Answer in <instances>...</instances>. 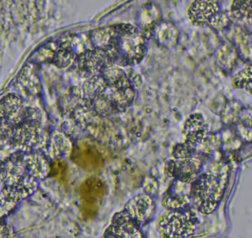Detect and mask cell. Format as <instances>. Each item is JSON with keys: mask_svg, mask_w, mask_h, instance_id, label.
Wrapping results in <instances>:
<instances>
[{"mask_svg": "<svg viewBox=\"0 0 252 238\" xmlns=\"http://www.w3.org/2000/svg\"><path fill=\"white\" fill-rule=\"evenodd\" d=\"M140 227L123 209L114 215L104 238H140Z\"/></svg>", "mask_w": 252, "mask_h": 238, "instance_id": "cell-8", "label": "cell"}, {"mask_svg": "<svg viewBox=\"0 0 252 238\" xmlns=\"http://www.w3.org/2000/svg\"><path fill=\"white\" fill-rule=\"evenodd\" d=\"M154 37L161 47L173 48L179 42V31L174 24L168 21H163L157 25Z\"/></svg>", "mask_w": 252, "mask_h": 238, "instance_id": "cell-16", "label": "cell"}, {"mask_svg": "<svg viewBox=\"0 0 252 238\" xmlns=\"http://www.w3.org/2000/svg\"><path fill=\"white\" fill-rule=\"evenodd\" d=\"M25 172L38 181L48 177L50 166L44 155L39 151H17Z\"/></svg>", "mask_w": 252, "mask_h": 238, "instance_id": "cell-10", "label": "cell"}, {"mask_svg": "<svg viewBox=\"0 0 252 238\" xmlns=\"http://www.w3.org/2000/svg\"><path fill=\"white\" fill-rule=\"evenodd\" d=\"M238 129L245 140H252V111L241 110L239 117Z\"/></svg>", "mask_w": 252, "mask_h": 238, "instance_id": "cell-24", "label": "cell"}, {"mask_svg": "<svg viewBox=\"0 0 252 238\" xmlns=\"http://www.w3.org/2000/svg\"><path fill=\"white\" fill-rule=\"evenodd\" d=\"M220 10L219 1L201 0L191 3L188 10V16L192 25L197 27L210 25L213 16Z\"/></svg>", "mask_w": 252, "mask_h": 238, "instance_id": "cell-12", "label": "cell"}, {"mask_svg": "<svg viewBox=\"0 0 252 238\" xmlns=\"http://www.w3.org/2000/svg\"><path fill=\"white\" fill-rule=\"evenodd\" d=\"M107 193V187L103 180L92 177L85 180L79 188V195L84 200L93 202L103 197Z\"/></svg>", "mask_w": 252, "mask_h": 238, "instance_id": "cell-18", "label": "cell"}, {"mask_svg": "<svg viewBox=\"0 0 252 238\" xmlns=\"http://www.w3.org/2000/svg\"><path fill=\"white\" fill-rule=\"evenodd\" d=\"M42 116L36 109H23L19 121L10 128L13 149L17 151H38L48 137L42 126Z\"/></svg>", "mask_w": 252, "mask_h": 238, "instance_id": "cell-2", "label": "cell"}, {"mask_svg": "<svg viewBox=\"0 0 252 238\" xmlns=\"http://www.w3.org/2000/svg\"><path fill=\"white\" fill-rule=\"evenodd\" d=\"M0 238H13V230L4 223H0Z\"/></svg>", "mask_w": 252, "mask_h": 238, "instance_id": "cell-31", "label": "cell"}, {"mask_svg": "<svg viewBox=\"0 0 252 238\" xmlns=\"http://www.w3.org/2000/svg\"><path fill=\"white\" fill-rule=\"evenodd\" d=\"M103 37L102 50L115 66H136L146 57V41L138 27L130 24L105 27Z\"/></svg>", "mask_w": 252, "mask_h": 238, "instance_id": "cell-1", "label": "cell"}, {"mask_svg": "<svg viewBox=\"0 0 252 238\" xmlns=\"http://www.w3.org/2000/svg\"><path fill=\"white\" fill-rule=\"evenodd\" d=\"M107 85L101 75L87 78L84 83V91L86 97L91 101L94 97L102 94Z\"/></svg>", "mask_w": 252, "mask_h": 238, "instance_id": "cell-20", "label": "cell"}, {"mask_svg": "<svg viewBox=\"0 0 252 238\" xmlns=\"http://www.w3.org/2000/svg\"><path fill=\"white\" fill-rule=\"evenodd\" d=\"M196 227V215L189 208L168 211L157 224L163 238H187L194 234Z\"/></svg>", "mask_w": 252, "mask_h": 238, "instance_id": "cell-4", "label": "cell"}, {"mask_svg": "<svg viewBox=\"0 0 252 238\" xmlns=\"http://www.w3.org/2000/svg\"><path fill=\"white\" fill-rule=\"evenodd\" d=\"M9 174H10V171L5 159L0 160V185H1V184L7 179Z\"/></svg>", "mask_w": 252, "mask_h": 238, "instance_id": "cell-29", "label": "cell"}, {"mask_svg": "<svg viewBox=\"0 0 252 238\" xmlns=\"http://www.w3.org/2000/svg\"><path fill=\"white\" fill-rule=\"evenodd\" d=\"M231 8L235 16L252 17V0L234 1Z\"/></svg>", "mask_w": 252, "mask_h": 238, "instance_id": "cell-26", "label": "cell"}, {"mask_svg": "<svg viewBox=\"0 0 252 238\" xmlns=\"http://www.w3.org/2000/svg\"><path fill=\"white\" fill-rule=\"evenodd\" d=\"M234 87L252 94V63L240 71L233 78Z\"/></svg>", "mask_w": 252, "mask_h": 238, "instance_id": "cell-21", "label": "cell"}, {"mask_svg": "<svg viewBox=\"0 0 252 238\" xmlns=\"http://www.w3.org/2000/svg\"><path fill=\"white\" fill-rule=\"evenodd\" d=\"M225 182L223 177L210 174L197 177L191 184L190 202L201 213H211L220 202Z\"/></svg>", "mask_w": 252, "mask_h": 238, "instance_id": "cell-3", "label": "cell"}, {"mask_svg": "<svg viewBox=\"0 0 252 238\" xmlns=\"http://www.w3.org/2000/svg\"><path fill=\"white\" fill-rule=\"evenodd\" d=\"M72 150L71 140L63 133L55 131L49 141V153L56 159H63L70 154Z\"/></svg>", "mask_w": 252, "mask_h": 238, "instance_id": "cell-17", "label": "cell"}, {"mask_svg": "<svg viewBox=\"0 0 252 238\" xmlns=\"http://www.w3.org/2000/svg\"><path fill=\"white\" fill-rule=\"evenodd\" d=\"M23 111L20 97L9 94L0 100V128H11L19 120Z\"/></svg>", "mask_w": 252, "mask_h": 238, "instance_id": "cell-13", "label": "cell"}, {"mask_svg": "<svg viewBox=\"0 0 252 238\" xmlns=\"http://www.w3.org/2000/svg\"><path fill=\"white\" fill-rule=\"evenodd\" d=\"M75 61L79 70L87 78L101 75L106 68L113 65L103 50L95 48L88 49L78 55Z\"/></svg>", "mask_w": 252, "mask_h": 238, "instance_id": "cell-6", "label": "cell"}, {"mask_svg": "<svg viewBox=\"0 0 252 238\" xmlns=\"http://www.w3.org/2000/svg\"><path fill=\"white\" fill-rule=\"evenodd\" d=\"M105 93L110 99L116 112H125L131 106L136 96L133 87L117 89L107 86Z\"/></svg>", "mask_w": 252, "mask_h": 238, "instance_id": "cell-15", "label": "cell"}, {"mask_svg": "<svg viewBox=\"0 0 252 238\" xmlns=\"http://www.w3.org/2000/svg\"><path fill=\"white\" fill-rule=\"evenodd\" d=\"M202 167V161L196 154L181 160L169 161L166 165L167 174L183 182H193Z\"/></svg>", "mask_w": 252, "mask_h": 238, "instance_id": "cell-7", "label": "cell"}, {"mask_svg": "<svg viewBox=\"0 0 252 238\" xmlns=\"http://www.w3.org/2000/svg\"><path fill=\"white\" fill-rule=\"evenodd\" d=\"M9 149H13L10 128H0V150Z\"/></svg>", "mask_w": 252, "mask_h": 238, "instance_id": "cell-28", "label": "cell"}, {"mask_svg": "<svg viewBox=\"0 0 252 238\" xmlns=\"http://www.w3.org/2000/svg\"><path fill=\"white\" fill-rule=\"evenodd\" d=\"M92 106L97 115L101 116H108L115 113V110L107 94L103 91L102 94L91 100Z\"/></svg>", "mask_w": 252, "mask_h": 238, "instance_id": "cell-22", "label": "cell"}, {"mask_svg": "<svg viewBox=\"0 0 252 238\" xmlns=\"http://www.w3.org/2000/svg\"><path fill=\"white\" fill-rule=\"evenodd\" d=\"M101 76L108 87L117 89L133 87L131 81L127 78L125 71L115 65L106 68L102 73Z\"/></svg>", "mask_w": 252, "mask_h": 238, "instance_id": "cell-19", "label": "cell"}, {"mask_svg": "<svg viewBox=\"0 0 252 238\" xmlns=\"http://www.w3.org/2000/svg\"><path fill=\"white\" fill-rule=\"evenodd\" d=\"M154 208L151 196L147 193H141L132 198L126 204L124 210L133 221L142 227L152 216Z\"/></svg>", "mask_w": 252, "mask_h": 238, "instance_id": "cell-9", "label": "cell"}, {"mask_svg": "<svg viewBox=\"0 0 252 238\" xmlns=\"http://www.w3.org/2000/svg\"><path fill=\"white\" fill-rule=\"evenodd\" d=\"M188 183L175 179L164 194L162 205L167 211L178 210L189 208L190 203V189Z\"/></svg>", "mask_w": 252, "mask_h": 238, "instance_id": "cell-11", "label": "cell"}, {"mask_svg": "<svg viewBox=\"0 0 252 238\" xmlns=\"http://www.w3.org/2000/svg\"><path fill=\"white\" fill-rule=\"evenodd\" d=\"M207 133V124L200 114L190 115L184 124L183 134L185 137V143L195 149L206 140Z\"/></svg>", "mask_w": 252, "mask_h": 238, "instance_id": "cell-14", "label": "cell"}, {"mask_svg": "<svg viewBox=\"0 0 252 238\" xmlns=\"http://www.w3.org/2000/svg\"><path fill=\"white\" fill-rule=\"evenodd\" d=\"M38 185L39 181L25 172L10 174L1 186L6 200L15 205L32 196Z\"/></svg>", "mask_w": 252, "mask_h": 238, "instance_id": "cell-5", "label": "cell"}, {"mask_svg": "<svg viewBox=\"0 0 252 238\" xmlns=\"http://www.w3.org/2000/svg\"><path fill=\"white\" fill-rule=\"evenodd\" d=\"M12 204L9 203L6 200L4 194H3L1 186L0 185V215H4L6 211H8L9 207L11 206Z\"/></svg>", "mask_w": 252, "mask_h": 238, "instance_id": "cell-30", "label": "cell"}, {"mask_svg": "<svg viewBox=\"0 0 252 238\" xmlns=\"http://www.w3.org/2000/svg\"><path fill=\"white\" fill-rule=\"evenodd\" d=\"M237 58L236 51L230 46H223L218 52V61L223 69H232L236 63Z\"/></svg>", "mask_w": 252, "mask_h": 238, "instance_id": "cell-23", "label": "cell"}, {"mask_svg": "<svg viewBox=\"0 0 252 238\" xmlns=\"http://www.w3.org/2000/svg\"><path fill=\"white\" fill-rule=\"evenodd\" d=\"M195 154L196 152L195 148L187 144L186 143L176 145L172 151V156H173L174 160L187 159Z\"/></svg>", "mask_w": 252, "mask_h": 238, "instance_id": "cell-25", "label": "cell"}, {"mask_svg": "<svg viewBox=\"0 0 252 238\" xmlns=\"http://www.w3.org/2000/svg\"><path fill=\"white\" fill-rule=\"evenodd\" d=\"M229 22V19L228 15L224 12L220 10L219 13H216L213 16L209 26L213 27V28L216 30H221L227 27Z\"/></svg>", "mask_w": 252, "mask_h": 238, "instance_id": "cell-27", "label": "cell"}]
</instances>
